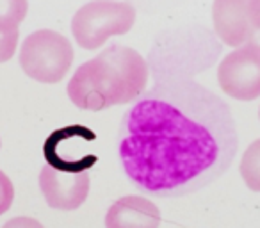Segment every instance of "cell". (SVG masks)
I'll use <instances>...</instances> for the list:
<instances>
[{
	"instance_id": "cell-10",
	"label": "cell",
	"mask_w": 260,
	"mask_h": 228,
	"mask_svg": "<svg viewBox=\"0 0 260 228\" xmlns=\"http://www.w3.org/2000/svg\"><path fill=\"white\" fill-rule=\"evenodd\" d=\"M241 177L251 191L260 192V138L248 146L241 159Z\"/></svg>"
},
{
	"instance_id": "cell-3",
	"label": "cell",
	"mask_w": 260,
	"mask_h": 228,
	"mask_svg": "<svg viewBox=\"0 0 260 228\" xmlns=\"http://www.w3.org/2000/svg\"><path fill=\"white\" fill-rule=\"evenodd\" d=\"M221 43L214 30L203 25L177 27L162 32L148 54V70L153 82L189 80L210 68L221 54Z\"/></svg>"
},
{
	"instance_id": "cell-13",
	"label": "cell",
	"mask_w": 260,
	"mask_h": 228,
	"mask_svg": "<svg viewBox=\"0 0 260 228\" xmlns=\"http://www.w3.org/2000/svg\"><path fill=\"white\" fill-rule=\"evenodd\" d=\"M13 200H15L13 182L9 180V177L4 171H0V216L4 212H8L9 207L13 205Z\"/></svg>"
},
{
	"instance_id": "cell-16",
	"label": "cell",
	"mask_w": 260,
	"mask_h": 228,
	"mask_svg": "<svg viewBox=\"0 0 260 228\" xmlns=\"http://www.w3.org/2000/svg\"><path fill=\"white\" fill-rule=\"evenodd\" d=\"M258 114H260V112H258Z\"/></svg>"
},
{
	"instance_id": "cell-4",
	"label": "cell",
	"mask_w": 260,
	"mask_h": 228,
	"mask_svg": "<svg viewBox=\"0 0 260 228\" xmlns=\"http://www.w3.org/2000/svg\"><path fill=\"white\" fill-rule=\"evenodd\" d=\"M136 22V9L119 0H91L72 18V32L82 48L94 50L111 36L130 32Z\"/></svg>"
},
{
	"instance_id": "cell-12",
	"label": "cell",
	"mask_w": 260,
	"mask_h": 228,
	"mask_svg": "<svg viewBox=\"0 0 260 228\" xmlns=\"http://www.w3.org/2000/svg\"><path fill=\"white\" fill-rule=\"evenodd\" d=\"M29 11V0H0V22L18 23Z\"/></svg>"
},
{
	"instance_id": "cell-8",
	"label": "cell",
	"mask_w": 260,
	"mask_h": 228,
	"mask_svg": "<svg viewBox=\"0 0 260 228\" xmlns=\"http://www.w3.org/2000/svg\"><path fill=\"white\" fill-rule=\"evenodd\" d=\"M214 34L230 47H242L253 41L256 30L249 20L248 0H214Z\"/></svg>"
},
{
	"instance_id": "cell-14",
	"label": "cell",
	"mask_w": 260,
	"mask_h": 228,
	"mask_svg": "<svg viewBox=\"0 0 260 228\" xmlns=\"http://www.w3.org/2000/svg\"><path fill=\"white\" fill-rule=\"evenodd\" d=\"M2 228H45V226L38 219H32V217H27V216H20V217L9 219Z\"/></svg>"
},
{
	"instance_id": "cell-1",
	"label": "cell",
	"mask_w": 260,
	"mask_h": 228,
	"mask_svg": "<svg viewBox=\"0 0 260 228\" xmlns=\"http://www.w3.org/2000/svg\"><path fill=\"white\" fill-rule=\"evenodd\" d=\"M232 111L194 80L155 84L121 121L126 177L153 196H182L219 178L237 153Z\"/></svg>"
},
{
	"instance_id": "cell-15",
	"label": "cell",
	"mask_w": 260,
	"mask_h": 228,
	"mask_svg": "<svg viewBox=\"0 0 260 228\" xmlns=\"http://www.w3.org/2000/svg\"><path fill=\"white\" fill-rule=\"evenodd\" d=\"M249 20L255 30H260V0H248Z\"/></svg>"
},
{
	"instance_id": "cell-6",
	"label": "cell",
	"mask_w": 260,
	"mask_h": 228,
	"mask_svg": "<svg viewBox=\"0 0 260 228\" xmlns=\"http://www.w3.org/2000/svg\"><path fill=\"white\" fill-rule=\"evenodd\" d=\"M89 162L50 160L40 171V189L52 209H79L89 194Z\"/></svg>"
},
{
	"instance_id": "cell-9",
	"label": "cell",
	"mask_w": 260,
	"mask_h": 228,
	"mask_svg": "<svg viewBox=\"0 0 260 228\" xmlns=\"http://www.w3.org/2000/svg\"><path fill=\"white\" fill-rule=\"evenodd\" d=\"M159 207L143 196H123L105 214V228H159Z\"/></svg>"
},
{
	"instance_id": "cell-11",
	"label": "cell",
	"mask_w": 260,
	"mask_h": 228,
	"mask_svg": "<svg viewBox=\"0 0 260 228\" xmlns=\"http://www.w3.org/2000/svg\"><path fill=\"white\" fill-rule=\"evenodd\" d=\"M18 45V23L0 22V62H6L15 55Z\"/></svg>"
},
{
	"instance_id": "cell-2",
	"label": "cell",
	"mask_w": 260,
	"mask_h": 228,
	"mask_svg": "<svg viewBox=\"0 0 260 228\" xmlns=\"http://www.w3.org/2000/svg\"><path fill=\"white\" fill-rule=\"evenodd\" d=\"M148 62L139 52L111 45L77 68L68 82V96L79 109L102 111L138 100L148 82Z\"/></svg>"
},
{
	"instance_id": "cell-7",
	"label": "cell",
	"mask_w": 260,
	"mask_h": 228,
	"mask_svg": "<svg viewBox=\"0 0 260 228\" xmlns=\"http://www.w3.org/2000/svg\"><path fill=\"white\" fill-rule=\"evenodd\" d=\"M217 80L224 93L234 100L251 102L260 96V43L249 41L221 61Z\"/></svg>"
},
{
	"instance_id": "cell-5",
	"label": "cell",
	"mask_w": 260,
	"mask_h": 228,
	"mask_svg": "<svg viewBox=\"0 0 260 228\" xmlns=\"http://www.w3.org/2000/svg\"><path fill=\"white\" fill-rule=\"evenodd\" d=\"M73 62V47L62 34L41 29L25 38L20 48L22 70L43 84H55L70 72Z\"/></svg>"
}]
</instances>
